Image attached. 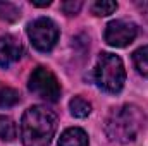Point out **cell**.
<instances>
[{
	"mask_svg": "<svg viewBox=\"0 0 148 146\" xmlns=\"http://www.w3.org/2000/svg\"><path fill=\"white\" fill-rule=\"evenodd\" d=\"M57 129V117L52 110L35 105L21 119V139L24 146H50Z\"/></svg>",
	"mask_w": 148,
	"mask_h": 146,
	"instance_id": "6da1fadb",
	"label": "cell"
},
{
	"mask_svg": "<svg viewBox=\"0 0 148 146\" xmlns=\"http://www.w3.org/2000/svg\"><path fill=\"white\" fill-rule=\"evenodd\" d=\"M145 113L136 105L112 108L105 120V134L115 143H131L145 127Z\"/></svg>",
	"mask_w": 148,
	"mask_h": 146,
	"instance_id": "7a4b0ae2",
	"label": "cell"
},
{
	"mask_svg": "<svg viewBox=\"0 0 148 146\" xmlns=\"http://www.w3.org/2000/svg\"><path fill=\"white\" fill-rule=\"evenodd\" d=\"M93 76H95L97 86L105 93H112V95L119 93L126 83V69L121 57L109 52L100 53Z\"/></svg>",
	"mask_w": 148,
	"mask_h": 146,
	"instance_id": "3957f363",
	"label": "cell"
},
{
	"mask_svg": "<svg viewBox=\"0 0 148 146\" xmlns=\"http://www.w3.org/2000/svg\"><path fill=\"white\" fill-rule=\"evenodd\" d=\"M28 88L38 98L52 102V103L60 98V84H59L55 74L47 67H36L31 72Z\"/></svg>",
	"mask_w": 148,
	"mask_h": 146,
	"instance_id": "277c9868",
	"label": "cell"
},
{
	"mask_svg": "<svg viewBox=\"0 0 148 146\" xmlns=\"http://www.w3.org/2000/svg\"><path fill=\"white\" fill-rule=\"evenodd\" d=\"M28 36L40 52H50L59 41V28L48 17H38L28 24Z\"/></svg>",
	"mask_w": 148,
	"mask_h": 146,
	"instance_id": "5b68a950",
	"label": "cell"
},
{
	"mask_svg": "<svg viewBox=\"0 0 148 146\" xmlns=\"http://www.w3.org/2000/svg\"><path fill=\"white\" fill-rule=\"evenodd\" d=\"M136 35H138V28H136L134 23L115 19V21H110L105 26L103 38H105L107 45L115 46V48H124V46H127L134 41Z\"/></svg>",
	"mask_w": 148,
	"mask_h": 146,
	"instance_id": "8992f818",
	"label": "cell"
},
{
	"mask_svg": "<svg viewBox=\"0 0 148 146\" xmlns=\"http://www.w3.org/2000/svg\"><path fill=\"white\" fill-rule=\"evenodd\" d=\"M24 53L23 43L12 35L0 36V67H9Z\"/></svg>",
	"mask_w": 148,
	"mask_h": 146,
	"instance_id": "52a82bcc",
	"label": "cell"
},
{
	"mask_svg": "<svg viewBox=\"0 0 148 146\" xmlns=\"http://www.w3.org/2000/svg\"><path fill=\"white\" fill-rule=\"evenodd\" d=\"M59 146H88V134L81 127H69L62 132Z\"/></svg>",
	"mask_w": 148,
	"mask_h": 146,
	"instance_id": "ba28073f",
	"label": "cell"
},
{
	"mask_svg": "<svg viewBox=\"0 0 148 146\" xmlns=\"http://www.w3.org/2000/svg\"><path fill=\"white\" fill-rule=\"evenodd\" d=\"M17 138V126L16 122L7 117V115H0V139L2 141H14Z\"/></svg>",
	"mask_w": 148,
	"mask_h": 146,
	"instance_id": "9c48e42d",
	"label": "cell"
},
{
	"mask_svg": "<svg viewBox=\"0 0 148 146\" xmlns=\"http://www.w3.org/2000/svg\"><path fill=\"white\" fill-rule=\"evenodd\" d=\"M69 110L74 117L77 119H84L91 113V103L88 100H84L83 96H74L69 102Z\"/></svg>",
	"mask_w": 148,
	"mask_h": 146,
	"instance_id": "30bf717a",
	"label": "cell"
},
{
	"mask_svg": "<svg viewBox=\"0 0 148 146\" xmlns=\"http://www.w3.org/2000/svg\"><path fill=\"white\" fill-rule=\"evenodd\" d=\"M21 102L19 91L9 86H0V108H10Z\"/></svg>",
	"mask_w": 148,
	"mask_h": 146,
	"instance_id": "8fae6325",
	"label": "cell"
},
{
	"mask_svg": "<svg viewBox=\"0 0 148 146\" xmlns=\"http://www.w3.org/2000/svg\"><path fill=\"white\" fill-rule=\"evenodd\" d=\"M133 62H134L138 74H141L143 77H148V45L138 48L133 53Z\"/></svg>",
	"mask_w": 148,
	"mask_h": 146,
	"instance_id": "7c38bea8",
	"label": "cell"
},
{
	"mask_svg": "<svg viewBox=\"0 0 148 146\" xmlns=\"http://www.w3.org/2000/svg\"><path fill=\"white\" fill-rule=\"evenodd\" d=\"M21 17V10L17 5L10 2H0V21L5 23H16Z\"/></svg>",
	"mask_w": 148,
	"mask_h": 146,
	"instance_id": "4fadbf2b",
	"label": "cell"
},
{
	"mask_svg": "<svg viewBox=\"0 0 148 146\" xmlns=\"http://www.w3.org/2000/svg\"><path fill=\"white\" fill-rule=\"evenodd\" d=\"M115 10H117V2H110V0H98L91 5V12L100 17L110 16Z\"/></svg>",
	"mask_w": 148,
	"mask_h": 146,
	"instance_id": "5bb4252c",
	"label": "cell"
},
{
	"mask_svg": "<svg viewBox=\"0 0 148 146\" xmlns=\"http://www.w3.org/2000/svg\"><path fill=\"white\" fill-rule=\"evenodd\" d=\"M81 7H83V2H81V0H67V2H62V3H60V9H62L64 14H67V16L77 14V12L81 10Z\"/></svg>",
	"mask_w": 148,
	"mask_h": 146,
	"instance_id": "9a60e30c",
	"label": "cell"
},
{
	"mask_svg": "<svg viewBox=\"0 0 148 146\" xmlns=\"http://www.w3.org/2000/svg\"><path fill=\"white\" fill-rule=\"evenodd\" d=\"M31 3H33L35 7H48L52 2H50V0H45V2H36V0H31Z\"/></svg>",
	"mask_w": 148,
	"mask_h": 146,
	"instance_id": "2e32d148",
	"label": "cell"
}]
</instances>
